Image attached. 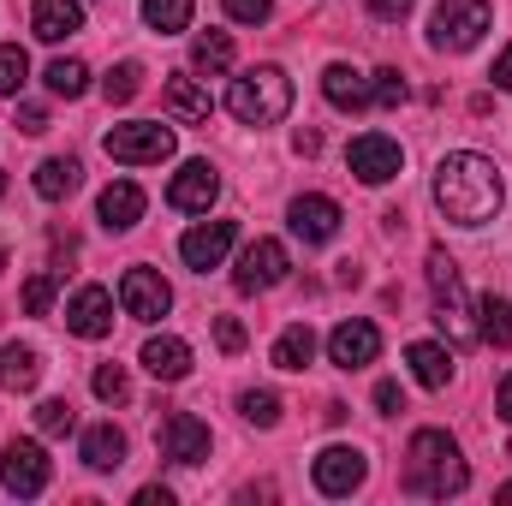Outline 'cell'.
Instances as JSON below:
<instances>
[{
    "instance_id": "obj_1",
    "label": "cell",
    "mask_w": 512,
    "mask_h": 506,
    "mask_svg": "<svg viewBox=\"0 0 512 506\" xmlns=\"http://www.w3.org/2000/svg\"><path fill=\"white\" fill-rule=\"evenodd\" d=\"M429 191H435V209H441L453 227H489V221L501 215V203H507L501 167H495L489 155H477V149H453V155H441Z\"/></svg>"
},
{
    "instance_id": "obj_2",
    "label": "cell",
    "mask_w": 512,
    "mask_h": 506,
    "mask_svg": "<svg viewBox=\"0 0 512 506\" xmlns=\"http://www.w3.org/2000/svg\"><path fill=\"white\" fill-rule=\"evenodd\" d=\"M465 483H471V465L459 441L447 429H417L405 447V489L423 501H447V495H465Z\"/></svg>"
},
{
    "instance_id": "obj_3",
    "label": "cell",
    "mask_w": 512,
    "mask_h": 506,
    "mask_svg": "<svg viewBox=\"0 0 512 506\" xmlns=\"http://www.w3.org/2000/svg\"><path fill=\"white\" fill-rule=\"evenodd\" d=\"M227 108H233V120H245V126H280V120L292 114V78H286L280 66H251L245 78H233Z\"/></svg>"
},
{
    "instance_id": "obj_4",
    "label": "cell",
    "mask_w": 512,
    "mask_h": 506,
    "mask_svg": "<svg viewBox=\"0 0 512 506\" xmlns=\"http://www.w3.org/2000/svg\"><path fill=\"white\" fill-rule=\"evenodd\" d=\"M495 24V6L489 0H441L429 12V48L435 54H465L483 42V30Z\"/></svg>"
},
{
    "instance_id": "obj_5",
    "label": "cell",
    "mask_w": 512,
    "mask_h": 506,
    "mask_svg": "<svg viewBox=\"0 0 512 506\" xmlns=\"http://www.w3.org/2000/svg\"><path fill=\"white\" fill-rule=\"evenodd\" d=\"M429 292H435V322H441V334H453L459 346H465V340H483L477 322H471L465 286H459V262L441 251V245L429 251Z\"/></svg>"
},
{
    "instance_id": "obj_6",
    "label": "cell",
    "mask_w": 512,
    "mask_h": 506,
    "mask_svg": "<svg viewBox=\"0 0 512 506\" xmlns=\"http://www.w3.org/2000/svg\"><path fill=\"white\" fill-rule=\"evenodd\" d=\"M102 149L114 161H126V167H161L179 149V137H173V126H161V120H126V126H114L102 137Z\"/></svg>"
},
{
    "instance_id": "obj_7",
    "label": "cell",
    "mask_w": 512,
    "mask_h": 506,
    "mask_svg": "<svg viewBox=\"0 0 512 506\" xmlns=\"http://www.w3.org/2000/svg\"><path fill=\"white\" fill-rule=\"evenodd\" d=\"M364 477H370V459L358 453V447H322L316 459H310V483L328 495V501H346V495H358L364 489Z\"/></svg>"
},
{
    "instance_id": "obj_8",
    "label": "cell",
    "mask_w": 512,
    "mask_h": 506,
    "mask_svg": "<svg viewBox=\"0 0 512 506\" xmlns=\"http://www.w3.org/2000/svg\"><path fill=\"white\" fill-rule=\"evenodd\" d=\"M155 447H161L167 465H203L209 447H215V435H209V423H203L197 411H173V417H161Z\"/></svg>"
},
{
    "instance_id": "obj_9",
    "label": "cell",
    "mask_w": 512,
    "mask_h": 506,
    "mask_svg": "<svg viewBox=\"0 0 512 506\" xmlns=\"http://www.w3.org/2000/svg\"><path fill=\"white\" fill-rule=\"evenodd\" d=\"M48 477H54V465H48L42 441H12V447L0 453V483H6V495L30 501V495L48 489Z\"/></svg>"
},
{
    "instance_id": "obj_10",
    "label": "cell",
    "mask_w": 512,
    "mask_h": 506,
    "mask_svg": "<svg viewBox=\"0 0 512 506\" xmlns=\"http://www.w3.org/2000/svg\"><path fill=\"white\" fill-rule=\"evenodd\" d=\"M346 167H352L364 185H387V179H399L405 149H399V137H387V131H364V137H352Z\"/></svg>"
},
{
    "instance_id": "obj_11",
    "label": "cell",
    "mask_w": 512,
    "mask_h": 506,
    "mask_svg": "<svg viewBox=\"0 0 512 506\" xmlns=\"http://www.w3.org/2000/svg\"><path fill=\"white\" fill-rule=\"evenodd\" d=\"M286 268H292V256H286L280 239H251V245L239 251L233 286H239V292H268V286H280V280H286Z\"/></svg>"
},
{
    "instance_id": "obj_12",
    "label": "cell",
    "mask_w": 512,
    "mask_h": 506,
    "mask_svg": "<svg viewBox=\"0 0 512 506\" xmlns=\"http://www.w3.org/2000/svg\"><path fill=\"white\" fill-rule=\"evenodd\" d=\"M120 310L137 322H161L173 310V286L155 274V268H126L120 274Z\"/></svg>"
},
{
    "instance_id": "obj_13",
    "label": "cell",
    "mask_w": 512,
    "mask_h": 506,
    "mask_svg": "<svg viewBox=\"0 0 512 506\" xmlns=\"http://www.w3.org/2000/svg\"><path fill=\"white\" fill-rule=\"evenodd\" d=\"M233 245H239V221H197V227L179 239V256H185V268L209 274V268H221V262H227Z\"/></svg>"
},
{
    "instance_id": "obj_14",
    "label": "cell",
    "mask_w": 512,
    "mask_h": 506,
    "mask_svg": "<svg viewBox=\"0 0 512 506\" xmlns=\"http://www.w3.org/2000/svg\"><path fill=\"white\" fill-rule=\"evenodd\" d=\"M215 197H221V173H215L209 161H185V167L173 173V185H167V203H173L179 215H209Z\"/></svg>"
},
{
    "instance_id": "obj_15",
    "label": "cell",
    "mask_w": 512,
    "mask_h": 506,
    "mask_svg": "<svg viewBox=\"0 0 512 506\" xmlns=\"http://www.w3.org/2000/svg\"><path fill=\"white\" fill-rule=\"evenodd\" d=\"M286 221H292V233L304 239V245H328L334 233H340V203L334 197H322V191H304V197H292V209H286Z\"/></svg>"
},
{
    "instance_id": "obj_16",
    "label": "cell",
    "mask_w": 512,
    "mask_h": 506,
    "mask_svg": "<svg viewBox=\"0 0 512 506\" xmlns=\"http://www.w3.org/2000/svg\"><path fill=\"white\" fill-rule=\"evenodd\" d=\"M328 358H334L340 370H364V364H376V358H382V328L364 322V316L340 322V328L328 334Z\"/></svg>"
},
{
    "instance_id": "obj_17",
    "label": "cell",
    "mask_w": 512,
    "mask_h": 506,
    "mask_svg": "<svg viewBox=\"0 0 512 506\" xmlns=\"http://www.w3.org/2000/svg\"><path fill=\"white\" fill-rule=\"evenodd\" d=\"M66 328H72L78 340H102V334L114 328V292H108V286H78V292L66 298Z\"/></svg>"
},
{
    "instance_id": "obj_18",
    "label": "cell",
    "mask_w": 512,
    "mask_h": 506,
    "mask_svg": "<svg viewBox=\"0 0 512 506\" xmlns=\"http://www.w3.org/2000/svg\"><path fill=\"white\" fill-rule=\"evenodd\" d=\"M322 96H328L340 114H364V108H376V90H370V78H364L358 66H346V60H334V66L322 72Z\"/></svg>"
},
{
    "instance_id": "obj_19",
    "label": "cell",
    "mask_w": 512,
    "mask_h": 506,
    "mask_svg": "<svg viewBox=\"0 0 512 506\" xmlns=\"http://www.w3.org/2000/svg\"><path fill=\"white\" fill-rule=\"evenodd\" d=\"M161 96H167V114H173L179 126H203V120L215 114V96H209V90H203L191 72H173Z\"/></svg>"
},
{
    "instance_id": "obj_20",
    "label": "cell",
    "mask_w": 512,
    "mask_h": 506,
    "mask_svg": "<svg viewBox=\"0 0 512 506\" xmlns=\"http://www.w3.org/2000/svg\"><path fill=\"white\" fill-rule=\"evenodd\" d=\"M96 221H102L108 233H131V227L143 221V191H137L131 179H114V185L96 197Z\"/></svg>"
},
{
    "instance_id": "obj_21",
    "label": "cell",
    "mask_w": 512,
    "mask_h": 506,
    "mask_svg": "<svg viewBox=\"0 0 512 506\" xmlns=\"http://www.w3.org/2000/svg\"><path fill=\"white\" fill-rule=\"evenodd\" d=\"M143 370L155 381H185L191 376V346L179 334H149L143 340Z\"/></svg>"
},
{
    "instance_id": "obj_22",
    "label": "cell",
    "mask_w": 512,
    "mask_h": 506,
    "mask_svg": "<svg viewBox=\"0 0 512 506\" xmlns=\"http://www.w3.org/2000/svg\"><path fill=\"white\" fill-rule=\"evenodd\" d=\"M30 30H36L42 42L78 36V30H84V0H36V6H30Z\"/></svg>"
},
{
    "instance_id": "obj_23",
    "label": "cell",
    "mask_w": 512,
    "mask_h": 506,
    "mask_svg": "<svg viewBox=\"0 0 512 506\" xmlns=\"http://www.w3.org/2000/svg\"><path fill=\"white\" fill-rule=\"evenodd\" d=\"M405 364H411V381L429 387V393H441V387L453 381V352H447L441 340H411V346H405Z\"/></svg>"
},
{
    "instance_id": "obj_24",
    "label": "cell",
    "mask_w": 512,
    "mask_h": 506,
    "mask_svg": "<svg viewBox=\"0 0 512 506\" xmlns=\"http://www.w3.org/2000/svg\"><path fill=\"white\" fill-rule=\"evenodd\" d=\"M36 381H42V352L6 340V346H0V387H6V393H30Z\"/></svg>"
},
{
    "instance_id": "obj_25",
    "label": "cell",
    "mask_w": 512,
    "mask_h": 506,
    "mask_svg": "<svg viewBox=\"0 0 512 506\" xmlns=\"http://www.w3.org/2000/svg\"><path fill=\"white\" fill-rule=\"evenodd\" d=\"M78 185H84L78 155H48V161L36 167V197H42V203H60V197H72Z\"/></svg>"
},
{
    "instance_id": "obj_26",
    "label": "cell",
    "mask_w": 512,
    "mask_h": 506,
    "mask_svg": "<svg viewBox=\"0 0 512 506\" xmlns=\"http://www.w3.org/2000/svg\"><path fill=\"white\" fill-rule=\"evenodd\" d=\"M78 459H84L90 471H120V465H126V435H120L114 423H96V429H84Z\"/></svg>"
},
{
    "instance_id": "obj_27",
    "label": "cell",
    "mask_w": 512,
    "mask_h": 506,
    "mask_svg": "<svg viewBox=\"0 0 512 506\" xmlns=\"http://www.w3.org/2000/svg\"><path fill=\"white\" fill-rule=\"evenodd\" d=\"M274 370H304L310 358H316V334H310V322H292L280 340H274Z\"/></svg>"
},
{
    "instance_id": "obj_28",
    "label": "cell",
    "mask_w": 512,
    "mask_h": 506,
    "mask_svg": "<svg viewBox=\"0 0 512 506\" xmlns=\"http://www.w3.org/2000/svg\"><path fill=\"white\" fill-rule=\"evenodd\" d=\"M191 66L209 72V78L227 72V66H233V36H227V30H203V36L191 42Z\"/></svg>"
},
{
    "instance_id": "obj_29",
    "label": "cell",
    "mask_w": 512,
    "mask_h": 506,
    "mask_svg": "<svg viewBox=\"0 0 512 506\" xmlns=\"http://www.w3.org/2000/svg\"><path fill=\"white\" fill-rule=\"evenodd\" d=\"M143 24L155 36H179L191 30V0H143Z\"/></svg>"
},
{
    "instance_id": "obj_30",
    "label": "cell",
    "mask_w": 512,
    "mask_h": 506,
    "mask_svg": "<svg viewBox=\"0 0 512 506\" xmlns=\"http://www.w3.org/2000/svg\"><path fill=\"white\" fill-rule=\"evenodd\" d=\"M477 334L495 340V346H512V304L501 292H489V298L477 304Z\"/></svg>"
},
{
    "instance_id": "obj_31",
    "label": "cell",
    "mask_w": 512,
    "mask_h": 506,
    "mask_svg": "<svg viewBox=\"0 0 512 506\" xmlns=\"http://www.w3.org/2000/svg\"><path fill=\"white\" fill-rule=\"evenodd\" d=\"M42 78H48V90H54V96H66V102H78V96L90 90V66H84V60H48V72H42Z\"/></svg>"
},
{
    "instance_id": "obj_32",
    "label": "cell",
    "mask_w": 512,
    "mask_h": 506,
    "mask_svg": "<svg viewBox=\"0 0 512 506\" xmlns=\"http://www.w3.org/2000/svg\"><path fill=\"white\" fill-rule=\"evenodd\" d=\"M239 411H245V423H256V429H274V423H280V393L245 387V393H239Z\"/></svg>"
},
{
    "instance_id": "obj_33",
    "label": "cell",
    "mask_w": 512,
    "mask_h": 506,
    "mask_svg": "<svg viewBox=\"0 0 512 506\" xmlns=\"http://www.w3.org/2000/svg\"><path fill=\"white\" fill-rule=\"evenodd\" d=\"M137 90H143V66H137V60H120V66H114V72L102 78V96H108L114 108H126Z\"/></svg>"
},
{
    "instance_id": "obj_34",
    "label": "cell",
    "mask_w": 512,
    "mask_h": 506,
    "mask_svg": "<svg viewBox=\"0 0 512 506\" xmlns=\"http://www.w3.org/2000/svg\"><path fill=\"white\" fill-rule=\"evenodd\" d=\"M36 429H42V435H72V429H78L72 399H42V405H36Z\"/></svg>"
},
{
    "instance_id": "obj_35",
    "label": "cell",
    "mask_w": 512,
    "mask_h": 506,
    "mask_svg": "<svg viewBox=\"0 0 512 506\" xmlns=\"http://www.w3.org/2000/svg\"><path fill=\"white\" fill-rule=\"evenodd\" d=\"M24 78H30V54H24L18 42H6V48H0V96H18Z\"/></svg>"
},
{
    "instance_id": "obj_36",
    "label": "cell",
    "mask_w": 512,
    "mask_h": 506,
    "mask_svg": "<svg viewBox=\"0 0 512 506\" xmlns=\"http://www.w3.org/2000/svg\"><path fill=\"white\" fill-rule=\"evenodd\" d=\"M54 292H60V280H54V274H30V280H24V310H30V316H48Z\"/></svg>"
},
{
    "instance_id": "obj_37",
    "label": "cell",
    "mask_w": 512,
    "mask_h": 506,
    "mask_svg": "<svg viewBox=\"0 0 512 506\" xmlns=\"http://www.w3.org/2000/svg\"><path fill=\"white\" fill-rule=\"evenodd\" d=\"M90 387H96V399H108V405H120V399L131 393V381H126V370H120V364H102V370L90 376Z\"/></svg>"
},
{
    "instance_id": "obj_38",
    "label": "cell",
    "mask_w": 512,
    "mask_h": 506,
    "mask_svg": "<svg viewBox=\"0 0 512 506\" xmlns=\"http://www.w3.org/2000/svg\"><path fill=\"white\" fill-rule=\"evenodd\" d=\"M370 90H376V108H399L405 102V78L387 66V72H370Z\"/></svg>"
},
{
    "instance_id": "obj_39",
    "label": "cell",
    "mask_w": 512,
    "mask_h": 506,
    "mask_svg": "<svg viewBox=\"0 0 512 506\" xmlns=\"http://www.w3.org/2000/svg\"><path fill=\"white\" fill-rule=\"evenodd\" d=\"M221 6L233 24H268V12H274V0H221Z\"/></svg>"
},
{
    "instance_id": "obj_40",
    "label": "cell",
    "mask_w": 512,
    "mask_h": 506,
    "mask_svg": "<svg viewBox=\"0 0 512 506\" xmlns=\"http://www.w3.org/2000/svg\"><path fill=\"white\" fill-rule=\"evenodd\" d=\"M245 340H251V334H245L239 316H215V346H221V352H245Z\"/></svg>"
},
{
    "instance_id": "obj_41",
    "label": "cell",
    "mask_w": 512,
    "mask_h": 506,
    "mask_svg": "<svg viewBox=\"0 0 512 506\" xmlns=\"http://www.w3.org/2000/svg\"><path fill=\"white\" fill-rule=\"evenodd\" d=\"M376 411H382V417L405 411V387H399V381H376Z\"/></svg>"
},
{
    "instance_id": "obj_42",
    "label": "cell",
    "mask_w": 512,
    "mask_h": 506,
    "mask_svg": "<svg viewBox=\"0 0 512 506\" xmlns=\"http://www.w3.org/2000/svg\"><path fill=\"white\" fill-rule=\"evenodd\" d=\"M364 6H370L376 18H387V24H399V18H405V12H411L417 0H364Z\"/></svg>"
},
{
    "instance_id": "obj_43",
    "label": "cell",
    "mask_w": 512,
    "mask_h": 506,
    "mask_svg": "<svg viewBox=\"0 0 512 506\" xmlns=\"http://www.w3.org/2000/svg\"><path fill=\"white\" fill-rule=\"evenodd\" d=\"M18 131H48V108L24 102V108H18Z\"/></svg>"
},
{
    "instance_id": "obj_44",
    "label": "cell",
    "mask_w": 512,
    "mask_h": 506,
    "mask_svg": "<svg viewBox=\"0 0 512 506\" xmlns=\"http://www.w3.org/2000/svg\"><path fill=\"white\" fill-rule=\"evenodd\" d=\"M489 78H495V84H501V90L512 96V42L501 48V54H495V72H489Z\"/></svg>"
},
{
    "instance_id": "obj_45",
    "label": "cell",
    "mask_w": 512,
    "mask_h": 506,
    "mask_svg": "<svg viewBox=\"0 0 512 506\" xmlns=\"http://www.w3.org/2000/svg\"><path fill=\"white\" fill-rule=\"evenodd\" d=\"M137 506H173V489H155L149 483V489H137Z\"/></svg>"
},
{
    "instance_id": "obj_46",
    "label": "cell",
    "mask_w": 512,
    "mask_h": 506,
    "mask_svg": "<svg viewBox=\"0 0 512 506\" xmlns=\"http://www.w3.org/2000/svg\"><path fill=\"white\" fill-rule=\"evenodd\" d=\"M292 149H298V155H316V149H322V131H298Z\"/></svg>"
},
{
    "instance_id": "obj_47",
    "label": "cell",
    "mask_w": 512,
    "mask_h": 506,
    "mask_svg": "<svg viewBox=\"0 0 512 506\" xmlns=\"http://www.w3.org/2000/svg\"><path fill=\"white\" fill-rule=\"evenodd\" d=\"M495 405H501V417H507V423H512V376L501 381V393H495Z\"/></svg>"
},
{
    "instance_id": "obj_48",
    "label": "cell",
    "mask_w": 512,
    "mask_h": 506,
    "mask_svg": "<svg viewBox=\"0 0 512 506\" xmlns=\"http://www.w3.org/2000/svg\"><path fill=\"white\" fill-rule=\"evenodd\" d=\"M501 501H512V483H501Z\"/></svg>"
},
{
    "instance_id": "obj_49",
    "label": "cell",
    "mask_w": 512,
    "mask_h": 506,
    "mask_svg": "<svg viewBox=\"0 0 512 506\" xmlns=\"http://www.w3.org/2000/svg\"><path fill=\"white\" fill-rule=\"evenodd\" d=\"M0 197H6V173H0Z\"/></svg>"
},
{
    "instance_id": "obj_50",
    "label": "cell",
    "mask_w": 512,
    "mask_h": 506,
    "mask_svg": "<svg viewBox=\"0 0 512 506\" xmlns=\"http://www.w3.org/2000/svg\"><path fill=\"white\" fill-rule=\"evenodd\" d=\"M0 268H6V245H0Z\"/></svg>"
}]
</instances>
